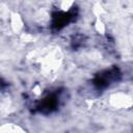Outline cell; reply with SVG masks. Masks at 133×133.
Here are the masks:
<instances>
[{
  "mask_svg": "<svg viewBox=\"0 0 133 133\" xmlns=\"http://www.w3.org/2000/svg\"><path fill=\"white\" fill-rule=\"evenodd\" d=\"M33 70L43 78L53 79L62 68V53L56 46H46L33 51L29 56Z\"/></svg>",
  "mask_w": 133,
  "mask_h": 133,
  "instance_id": "cell-1",
  "label": "cell"
},
{
  "mask_svg": "<svg viewBox=\"0 0 133 133\" xmlns=\"http://www.w3.org/2000/svg\"><path fill=\"white\" fill-rule=\"evenodd\" d=\"M0 133H26L21 127L15 124H1L0 125Z\"/></svg>",
  "mask_w": 133,
  "mask_h": 133,
  "instance_id": "cell-2",
  "label": "cell"
}]
</instances>
